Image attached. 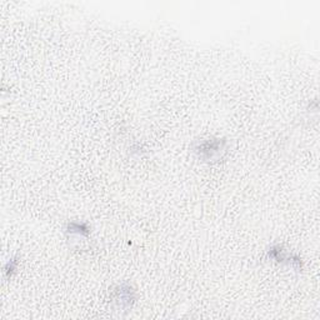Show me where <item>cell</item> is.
Wrapping results in <instances>:
<instances>
[{
    "mask_svg": "<svg viewBox=\"0 0 320 320\" xmlns=\"http://www.w3.org/2000/svg\"><path fill=\"white\" fill-rule=\"evenodd\" d=\"M115 300L120 304V306H129L134 300V291L130 288L120 286L115 291Z\"/></svg>",
    "mask_w": 320,
    "mask_h": 320,
    "instance_id": "7a4b0ae2",
    "label": "cell"
},
{
    "mask_svg": "<svg viewBox=\"0 0 320 320\" xmlns=\"http://www.w3.org/2000/svg\"><path fill=\"white\" fill-rule=\"evenodd\" d=\"M221 149H223V142H220L219 139L205 140V142H203L198 148H196V150L200 153V155L206 154V158H208V159H211L214 153H219V150Z\"/></svg>",
    "mask_w": 320,
    "mask_h": 320,
    "instance_id": "6da1fadb",
    "label": "cell"
}]
</instances>
